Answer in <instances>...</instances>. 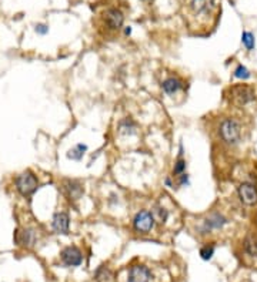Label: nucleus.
Here are the masks:
<instances>
[{
  "mask_svg": "<svg viewBox=\"0 0 257 282\" xmlns=\"http://www.w3.org/2000/svg\"><path fill=\"white\" fill-rule=\"evenodd\" d=\"M219 12V0H191L187 9V23L196 32L207 30L216 23Z\"/></svg>",
  "mask_w": 257,
  "mask_h": 282,
  "instance_id": "f257e3e1",
  "label": "nucleus"
},
{
  "mask_svg": "<svg viewBox=\"0 0 257 282\" xmlns=\"http://www.w3.org/2000/svg\"><path fill=\"white\" fill-rule=\"evenodd\" d=\"M219 141L229 148H236L243 141V124L236 117H223L216 127Z\"/></svg>",
  "mask_w": 257,
  "mask_h": 282,
  "instance_id": "f03ea898",
  "label": "nucleus"
},
{
  "mask_svg": "<svg viewBox=\"0 0 257 282\" xmlns=\"http://www.w3.org/2000/svg\"><path fill=\"white\" fill-rule=\"evenodd\" d=\"M229 223H230V220H229V216H226L224 212L213 210L199 220L194 231L197 235H209V234H213L214 231L223 230Z\"/></svg>",
  "mask_w": 257,
  "mask_h": 282,
  "instance_id": "7ed1b4c3",
  "label": "nucleus"
},
{
  "mask_svg": "<svg viewBox=\"0 0 257 282\" xmlns=\"http://www.w3.org/2000/svg\"><path fill=\"white\" fill-rule=\"evenodd\" d=\"M229 99L238 107H244L256 101V89L250 84H234L229 89Z\"/></svg>",
  "mask_w": 257,
  "mask_h": 282,
  "instance_id": "20e7f679",
  "label": "nucleus"
},
{
  "mask_svg": "<svg viewBox=\"0 0 257 282\" xmlns=\"http://www.w3.org/2000/svg\"><path fill=\"white\" fill-rule=\"evenodd\" d=\"M14 183H16V190L19 191L23 197L32 196L34 191L39 188V180L36 178L32 171L29 170L19 174L14 180Z\"/></svg>",
  "mask_w": 257,
  "mask_h": 282,
  "instance_id": "39448f33",
  "label": "nucleus"
},
{
  "mask_svg": "<svg viewBox=\"0 0 257 282\" xmlns=\"http://www.w3.org/2000/svg\"><path fill=\"white\" fill-rule=\"evenodd\" d=\"M123 13L119 9H107L103 16H102V26L105 27L107 32H117L123 26Z\"/></svg>",
  "mask_w": 257,
  "mask_h": 282,
  "instance_id": "423d86ee",
  "label": "nucleus"
},
{
  "mask_svg": "<svg viewBox=\"0 0 257 282\" xmlns=\"http://www.w3.org/2000/svg\"><path fill=\"white\" fill-rule=\"evenodd\" d=\"M238 196L246 207L257 205V185L253 181H243L239 184Z\"/></svg>",
  "mask_w": 257,
  "mask_h": 282,
  "instance_id": "0eeeda50",
  "label": "nucleus"
},
{
  "mask_svg": "<svg viewBox=\"0 0 257 282\" xmlns=\"http://www.w3.org/2000/svg\"><path fill=\"white\" fill-rule=\"evenodd\" d=\"M154 224H156V221L153 218L152 212L147 210H142L140 212H137V215L133 220V228L137 232L147 234L154 228Z\"/></svg>",
  "mask_w": 257,
  "mask_h": 282,
  "instance_id": "6e6552de",
  "label": "nucleus"
},
{
  "mask_svg": "<svg viewBox=\"0 0 257 282\" xmlns=\"http://www.w3.org/2000/svg\"><path fill=\"white\" fill-rule=\"evenodd\" d=\"M37 243V231L32 227H26L16 231V244L25 248H33Z\"/></svg>",
  "mask_w": 257,
  "mask_h": 282,
  "instance_id": "1a4fd4ad",
  "label": "nucleus"
},
{
  "mask_svg": "<svg viewBox=\"0 0 257 282\" xmlns=\"http://www.w3.org/2000/svg\"><path fill=\"white\" fill-rule=\"evenodd\" d=\"M150 279H152V271L146 265L136 264L129 269L127 282H150Z\"/></svg>",
  "mask_w": 257,
  "mask_h": 282,
  "instance_id": "9d476101",
  "label": "nucleus"
},
{
  "mask_svg": "<svg viewBox=\"0 0 257 282\" xmlns=\"http://www.w3.org/2000/svg\"><path fill=\"white\" fill-rule=\"evenodd\" d=\"M60 258L67 267H79L83 263V254L77 247H67L60 252Z\"/></svg>",
  "mask_w": 257,
  "mask_h": 282,
  "instance_id": "9b49d317",
  "label": "nucleus"
},
{
  "mask_svg": "<svg viewBox=\"0 0 257 282\" xmlns=\"http://www.w3.org/2000/svg\"><path fill=\"white\" fill-rule=\"evenodd\" d=\"M52 228L56 234H63V235L69 234V230H70V218H69V214L65 212V211L56 212L53 215Z\"/></svg>",
  "mask_w": 257,
  "mask_h": 282,
  "instance_id": "f8f14e48",
  "label": "nucleus"
},
{
  "mask_svg": "<svg viewBox=\"0 0 257 282\" xmlns=\"http://www.w3.org/2000/svg\"><path fill=\"white\" fill-rule=\"evenodd\" d=\"M62 188L70 201H77L83 196V185L77 180H65Z\"/></svg>",
  "mask_w": 257,
  "mask_h": 282,
  "instance_id": "ddd939ff",
  "label": "nucleus"
},
{
  "mask_svg": "<svg viewBox=\"0 0 257 282\" xmlns=\"http://www.w3.org/2000/svg\"><path fill=\"white\" fill-rule=\"evenodd\" d=\"M243 249L247 255L257 258V232L250 231L243 241Z\"/></svg>",
  "mask_w": 257,
  "mask_h": 282,
  "instance_id": "4468645a",
  "label": "nucleus"
},
{
  "mask_svg": "<svg viewBox=\"0 0 257 282\" xmlns=\"http://www.w3.org/2000/svg\"><path fill=\"white\" fill-rule=\"evenodd\" d=\"M183 81L179 79V77H169L163 81L162 84V89L166 94H176L177 92H180L183 89Z\"/></svg>",
  "mask_w": 257,
  "mask_h": 282,
  "instance_id": "2eb2a0df",
  "label": "nucleus"
},
{
  "mask_svg": "<svg viewBox=\"0 0 257 282\" xmlns=\"http://www.w3.org/2000/svg\"><path fill=\"white\" fill-rule=\"evenodd\" d=\"M153 218H154V221L157 224H165L167 220H169V216H170V212L169 210L166 208L165 205H162V204H159L156 205L154 208L152 210Z\"/></svg>",
  "mask_w": 257,
  "mask_h": 282,
  "instance_id": "dca6fc26",
  "label": "nucleus"
},
{
  "mask_svg": "<svg viewBox=\"0 0 257 282\" xmlns=\"http://www.w3.org/2000/svg\"><path fill=\"white\" fill-rule=\"evenodd\" d=\"M186 170V160L183 158V147L180 145V154H179L177 160L174 163V167H173V178H177L179 176L185 174Z\"/></svg>",
  "mask_w": 257,
  "mask_h": 282,
  "instance_id": "f3484780",
  "label": "nucleus"
},
{
  "mask_svg": "<svg viewBox=\"0 0 257 282\" xmlns=\"http://www.w3.org/2000/svg\"><path fill=\"white\" fill-rule=\"evenodd\" d=\"M119 133L122 134H126V136H132L136 133V124L134 121L130 120V118H126L119 124Z\"/></svg>",
  "mask_w": 257,
  "mask_h": 282,
  "instance_id": "a211bd4d",
  "label": "nucleus"
},
{
  "mask_svg": "<svg viewBox=\"0 0 257 282\" xmlns=\"http://www.w3.org/2000/svg\"><path fill=\"white\" fill-rule=\"evenodd\" d=\"M86 150H87V145L77 144L74 148H72L67 153V157L70 158V160H74V161H80L83 158V154H85Z\"/></svg>",
  "mask_w": 257,
  "mask_h": 282,
  "instance_id": "6ab92c4d",
  "label": "nucleus"
},
{
  "mask_svg": "<svg viewBox=\"0 0 257 282\" xmlns=\"http://www.w3.org/2000/svg\"><path fill=\"white\" fill-rule=\"evenodd\" d=\"M112 279V271L107 267H100L96 271V281L97 282H109Z\"/></svg>",
  "mask_w": 257,
  "mask_h": 282,
  "instance_id": "aec40b11",
  "label": "nucleus"
},
{
  "mask_svg": "<svg viewBox=\"0 0 257 282\" xmlns=\"http://www.w3.org/2000/svg\"><path fill=\"white\" fill-rule=\"evenodd\" d=\"M214 244H205L202 248H200V256H202V259H205V261H209L211 259V256L214 255Z\"/></svg>",
  "mask_w": 257,
  "mask_h": 282,
  "instance_id": "412c9836",
  "label": "nucleus"
},
{
  "mask_svg": "<svg viewBox=\"0 0 257 282\" xmlns=\"http://www.w3.org/2000/svg\"><path fill=\"white\" fill-rule=\"evenodd\" d=\"M242 41H243L244 47L247 50H253V47H254V36L250 32H243V34H242Z\"/></svg>",
  "mask_w": 257,
  "mask_h": 282,
  "instance_id": "4be33fe9",
  "label": "nucleus"
},
{
  "mask_svg": "<svg viewBox=\"0 0 257 282\" xmlns=\"http://www.w3.org/2000/svg\"><path fill=\"white\" fill-rule=\"evenodd\" d=\"M233 76H234L236 79L246 80V79H249L251 74H250V72H249V70H247V69L243 66V64H239V66L236 67V70L233 72Z\"/></svg>",
  "mask_w": 257,
  "mask_h": 282,
  "instance_id": "5701e85b",
  "label": "nucleus"
},
{
  "mask_svg": "<svg viewBox=\"0 0 257 282\" xmlns=\"http://www.w3.org/2000/svg\"><path fill=\"white\" fill-rule=\"evenodd\" d=\"M176 180H177V185H180V187H182V185H187V184H189V176H187L186 172L185 174H182V176H179Z\"/></svg>",
  "mask_w": 257,
  "mask_h": 282,
  "instance_id": "b1692460",
  "label": "nucleus"
},
{
  "mask_svg": "<svg viewBox=\"0 0 257 282\" xmlns=\"http://www.w3.org/2000/svg\"><path fill=\"white\" fill-rule=\"evenodd\" d=\"M47 32H49V27L46 26V25H37L36 26V33H39V34H46Z\"/></svg>",
  "mask_w": 257,
  "mask_h": 282,
  "instance_id": "393cba45",
  "label": "nucleus"
}]
</instances>
